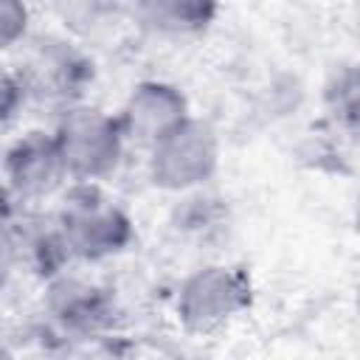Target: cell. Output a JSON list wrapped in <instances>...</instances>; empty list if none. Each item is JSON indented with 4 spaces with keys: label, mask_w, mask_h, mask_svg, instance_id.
Masks as SVG:
<instances>
[{
    "label": "cell",
    "mask_w": 360,
    "mask_h": 360,
    "mask_svg": "<svg viewBox=\"0 0 360 360\" xmlns=\"http://www.w3.org/2000/svg\"><path fill=\"white\" fill-rule=\"evenodd\" d=\"M214 6L208 3H180V0H163V3H143L138 6V17L143 25L163 31V34H194L202 31L211 17Z\"/></svg>",
    "instance_id": "obj_8"
},
{
    "label": "cell",
    "mask_w": 360,
    "mask_h": 360,
    "mask_svg": "<svg viewBox=\"0 0 360 360\" xmlns=\"http://www.w3.org/2000/svg\"><path fill=\"white\" fill-rule=\"evenodd\" d=\"M0 360H3V346H0Z\"/></svg>",
    "instance_id": "obj_13"
},
{
    "label": "cell",
    "mask_w": 360,
    "mask_h": 360,
    "mask_svg": "<svg viewBox=\"0 0 360 360\" xmlns=\"http://www.w3.org/2000/svg\"><path fill=\"white\" fill-rule=\"evenodd\" d=\"M17 262H20V242L6 225H0V284L11 276Z\"/></svg>",
    "instance_id": "obj_12"
},
{
    "label": "cell",
    "mask_w": 360,
    "mask_h": 360,
    "mask_svg": "<svg viewBox=\"0 0 360 360\" xmlns=\"http://www.w3.org/2000/svg\"><path fill=\"white\" fill-rule=\"evenodd\" d=\"M250 304V281L239 267H202L191 273L177 295V318L194 335H211Z\"/></svg>",
    "instance_id": "obj_3"
},
{
    "label": "cell",
    "mask_w": 360,
    "mask_h": 360,
    "mask_svg": "<svg viewBox=\"0 0 360 360\" xmlns=\"http://www.w3.org/2000/svg\"><path fill=\"white\" fill-rule=\"evenodd\" d=\"M6 180L20 197L28 200L53 194L68 180L53 135L31 132L17 141L6 155Z\"/></svg>",
    "instance_id": "obj_7"
},
{
    "label": "cell",
    "mask_w": 360,
    "mask_h": 360,
    "mask_svg": "<svg viewBox=\"0 0 360 360\" xmlns=\"http://www.w3.org/2000/svg\"><path fill=\"white\" fill-rule=\"evenodd\" d=\"M219 163V141L217 132L197 121L186 118L169 135H163L152 146V183L169 191H186L205 183Z\"/></svg>",
    "instance_id": "obj_4"
},
{
    "label": "cell",
    "mask_w": 360,
    "mask_h": 360,
    "mask_svg": "<svg viewBox=\"0 0 360 360\" xmlns=\"http://www.w3.org/2000/svg\"><path fill=\"white\" fill-rule=\"evenodd\" d=\"M59 231L68 250L84 259L112 256L132 236L129 217L93 183H79L68 194L59 214Z\"/></svg>",
    "instance_id": "obj_2"
},
{
    "label": "cell",
    "mask_w": 360,
    "mask_h": 360,
    "mask_svg": "<svg viewBox=\"0 0 360 360\" xmlns=\"http://www.w3.org/2000/svg\"><path fill=\"white\" fill-rule=\"evenodd\" d=\"M25 96H28V93H25L20 76L0 68V129L17 118V112H20L22 101H25Z\"/></svg>",
    "instance_id": "obj_11"
},
{
    "label": "cell",
    "mask_w": 360,
    "mask_h": 360,
    "mask_svg": "<svg viewBox=\"0 0 360 360\" xmlns=\"http://www.w3.org/2000/svg\"><path fill=\"white\" fill-rule=\"evenodd\" d=\"M93 65L65 42H48L37 48L28 65L17 73L25 93H34L48 101H73L87 79L93 76Z\"/></svg>",
    "instance_id": "obj_6"
},
{
    "label": "cell",
    "mask_w": 360,
    "mask_h": 360,
    "mask_svg": "<svg viewBox=\"0 0 360 360\" xmlns=\"http://www.w3.org/2000/svg\"><path fill=\"white\" fill-rule=\"evenodd\" d=\"M186 118L191 115L177 87L163 84V82H143L129 93L118 115V127L124 138H135L141 143L155 146L163 135H169Z\"/></svg>",
    "instance_id": "obj_5"
},
{
    "label": "cell",
    "mask_w": 360,
    "mask_h": 360,
    "mask_svg": "<svg viewBox=\"0 0 360 360\" xmlns=\"http://www.w3.org/2000/svg\"><path fill=\"white\" fill-rule=\"evenodd\" d=\"M53 143L65 163L68 177L79 183H93L107 177L124 152V132L118 118L96 110V107H70L65 110Z\"/></svg>",
    "instance_id": "obj_1"
},
{
    "label": "cell",
    "mask_w": 360,
    "mask_h": 360,
    "mask_svg": "<svg viewBox=\"0 0 360 360\" xmlns=\"http://www.w3.org/2000/svg\"><path fill=\"white\" fill-rule=\"evenodd\" d=\"M28 28V8L14 0H0V51L17 45Z\"/></svg>",
    "instance_id": "obj_10"
},
{
    "label": "cell",
    "mask_w": 360,
    "mask_h": 360,
    "mask_svg": "<svg viewBox=\"0 0 360 360\" xmlns=\"http://www.w3.org/2000/svg\"><path fill=\"white\" fill-rule=\"evenodd\" d=\"M96 292L98 290H93L87 284L62 281L53 290V312H56V318L65 321L68 326L90 329L101 318V301H98Z\"/></svg>",
    "instance_id": "obj_9"
}]
</instances>
